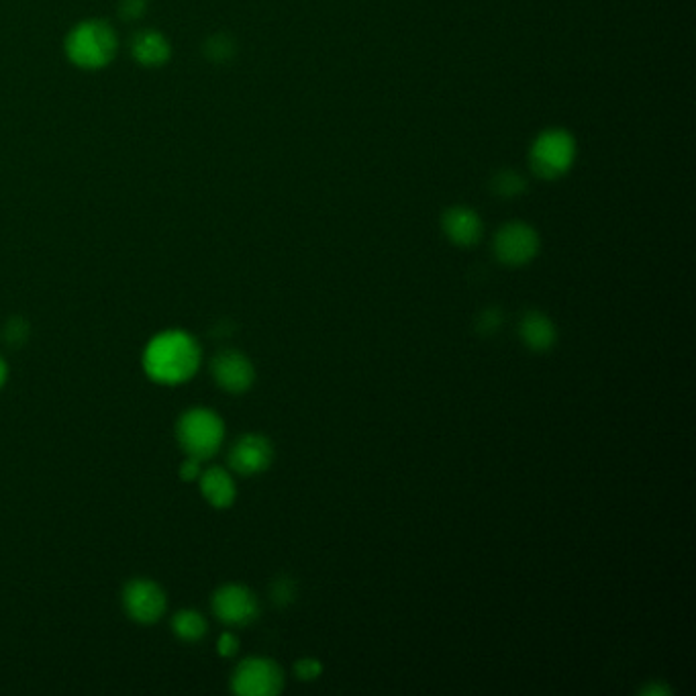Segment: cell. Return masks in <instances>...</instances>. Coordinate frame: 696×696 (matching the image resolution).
Segmentation results:
<instances>
[{
    "label": "cell",
    "mask_w": 696,
    "mask_h": 696,
    "mask_svg": "<svg viewBox=\"0 0 696 696\" xmlns=\"http://www.w3.org/2000/svg\"><path fill=\"white\" fill-rule=\"evenodd\" d=\"M198 368H201V345L188 331L168 329L145 345L143 370L158 384H184Z\"/></svg>",
    "instance_id": "6da1fadb"
},
{
    "label": "cell",
    "mask_w": 696,
    "mask_h": 696,
    "mask_svg": "<svg viewBox=\"0 0 696 696\" xmlns=\"http://www.w3.org/2000/svg\"><path fill=\"white\" fill-rule=\"evenodd\" d=\"M176 439L186 456L205 462L221 450L225 423L215 411L196 407L180 415L176 423Z\"/></svg>",
    "instance_id": "7a4b0ae2"
},
{
    "label": "cell",
    "mask_w": 696,
    "mask_h": 696,
    "mask_svg": "<svg viewBox=\"0 0 696 696\" xmlns=\"http://www.w3.org/2000/svg\"><path fill=\"white\" fill-rule=\"evenodd\" d=\"M66 54L78 68H105L117 54L115 31L103 21H84L70 31Z\"/></svg>",
    "instance_id": "3957f363"
},
{
    "label": "cell",
    "mask_w": 696,
    "mask_h": 696,
    "mask_svg": "<svg viewBox=\"0 0 696 696\" xmlns=\"http://www.w3.org/2000/svg\"><path fill=\"white\" fill-rule=\"evenodd\" d=\"M284 686L282 668L270 658H247L233 676L231 690L239 696H276Z\"/></svg>",
    "instance_id": "277c9868"
},
{
    "label": "cell",
    "mask_w": 696,
    "mask_h": 696,
    "mask_svg": "<svg viewBox=\"0 0 696 696\" xmlns=\"http://www.w3.org/2000/svg\"><path fill=\"white\" fill-rule=\"evenodd\" d=\"M123 607L133 621L141 625H152L164 617L168 609V599L158 582L147 578H135L127 582L123 590Z\"/></svg>",
    "instance_id": "5b68a950"
},
{
    "label": "cell",
    "mask_w": 696,
    "mask_h": 696,
    "mask_svg": "<svg viewBox=\"0 0 696 696\" xmlns=\"http://www.w3.org/2000/svg\"><path fill=\"white\" fill-rule=\"evenodd\" d=\"M213 611L225 625L245 627L260 617V601L243 584H225L213 594Z\"/></svg>",
    "instance_id": "8992f818"
},
{
    "label": "cell",
    "mask_w": 696,
    "mask_h": 696,
    "mask_svg": "<svg viewBox=\"0 0 696 696\" xmlns=\"http://www.w3.org/2000/svg\"><path fill=\"white\" fill-rule=\"evenodd\" d=\"M574 154V139L566 131H548L535 141L531 160L539 176L554 178L570 168Z\"/></svg>",
    "instance_id": "52a82bcc"
},
{
    "label": "cell",
    "mask_w": 696,
    "mask_h": 696,
    "mask_svg": "<svg viewBox=\"0 0 696 696\" xmlns=\"http://www.w3.org/2000/svg\"><path fill=\"white\" fill-rule=\"evenodd\" d=\"M539 252V235L525 223H509L494 237V254L507 266H525Z\"/></svg>",
    "instance_id": "ba28073f"
},
{
    "label": "cell",
    "mask_w": 696,
    "mask_h": 696,
    "mask_svg": "<svg viewBox=\"0 0 696 696\" xmlns=\"http://www.w3.org/2000/svg\"><path fill=\"white\" fill-rule=\"evenodd\" d=\"M272 462L274 445L266 435L260 433H247L239 437L229 452V466L241 476L262 474L272 466Z\"/></svg>",
    "instance_id": "9c48e42d"
},
{
    "label": "cell",
    "mask_w": 696,
    "mask_h": 696,
    "mask_svg": "<svg viewBox=\"0 0 696 696\" xmlns=\"http://www.w3.org/2000/svg\"><path fill=\"white\" fill-rule=\"evenodd\" d=\"M211 372L219 388H223L229 394H243L256 382V368L252 360L235 350L221 352L213 360Z\"/></svg>",
    "instance_id": "30bf717a"
},
{
    "label": "cell",
    "mask_w": 696,
    "mask_h": 696,
    "mask_svg": "<svg viewBox=\"0 0 696 696\" xmlns=\"http://www.w3.org/2000/svg\"><path fill=\"white\" fill-rule=\"evenodd\" d=\"M519 337L531 352H548L558 341V329L548 315L527 311L519 321Z\"/></svg>",
    "instance_id": "8fae6325"
},
{
    "label": "cell",
    "mask_w": 696,
    "mask_h": 696,
    "mask_svg": "<svg viewBox=\"0 0 696 696\" xmlns=\"http://www.w3.org/2000/svg\"><path fill=\"white\" fill-rule=\"evenodd\" d=\"M198 486H201L205 501L215 509H229L235 503L237 486L225 468L213 466V468L201 472Z\"/></svg>",
    "instance_id": "7c38bea8"
},
{
    "label": "cell",
    "mask_w": 696,
    "mask_h": 696,
    "mask_svg": "<svg viewBox=\"0 0 696 696\" xmlns=\"http://www.w3.org/2000/svg\"><path fill=\"white\" fill-rule=\"evenodd\" d=\"M443 231L447 239L454 241L456 245L468 247L478 243L482 235V223L472 209L456 207L443 215Z\"/></svg>",
    "instance_id": "4fadbf2b"
},
{
    "label": "cell",
    "mask_w": 696,
    "mask_h": 696,
    "mask_svg": "<svg viewBox=\"0 0 696 696\" xmlns=\"http://www.w3.org/2000/svg\"><path fill=\"white\" fill-rule=\"evenodd\" d=\"M133 58L145 68H158L170 58V43L158 31H141L131 43Z\"/></svg>",
    "instance_id": "5bb4252c"
},
{
    "label": "cell",
    "mask_w": 696,
    "mask_h": 696,
    "mask_svg": "<svg viewBox=\"0 0 696 696\" xmlns=\"http://www.w3.org/2000/svg\"><path fill=\"white\" fill-rule=\"evenodd\" d=\"M172 631L176 633L178 639L182 641H201L207 631H209V623L207 619L198 613V611H192V609H184V611H178L172 619Z\"/></svg>",
    "instance_id": "9a60e30c"
},
{
    "label": "cell",
    "mask_w": 696,
    "mask_h": 696,
    "mask_svg": "<svg viewBox=\"0 0 696 696\" xmlns=\"http://www.w3.org/2000/svg\"><path fill=\"white\" fill-rule=\"evenodd\" d=\"M296 590H298L296 582L288 576H282V578L274 580V584L270 586V596L278 607H288L296 599Z\"/></svg>",
    "instance_id": "2e32d148"
},
{
    "label": "cell",
    "mask_w": 696,
    "mask_h": 696,
    "mask_svg": "<svg viewBox=\"0 0 696 696\" xmlns=\"http://www.w3.org/2000/svg\"><path fill=\"white\" fill-rule=\"evenodd\" d=\"M492 186L496 190V194H501V196H515L523 190L525 182L519 174L511 172V170H503L494 176L492 180Z\"/></svg>",
    "instance_id": "e0dca14e"
},
{
    "label": "cell",
    "mask_w": 696,
    "mask_h": 696,
    "mask_svg": "<svg viewBox=\"0 0 696 696\" xmlns=\"http://www.w3.org/2000/svg\"><path fill=\"white\" fill-rule=\"evenodd\" d=\"M3 335L11 347H21L29 337V325L23 317H13L11 321H7Z\"/></svg>",
    "instance_id": "ac0fdd59"
},
{
    "label": "cell",
    "mask_w": 696,
    "mask_h": 696,
    "mask_svg": "<svg viewBox=\"0 0 696 696\" xmlns=\"http://www.w3.org/2000/svg\"><path fill=\"white\" fill-rule=\"evenodd\" d=\"M503 323H505V315H503V311L494 309V307L486 309V311H484V313L478 317V321H476L478 331H480L482 335H494L496 331H499V329L503 327Z\"/></svg>",
    "instance_id": "d6986e66"
},
{
    "label": "cell",
    "mask_w": 696,
    "mask_h": 696,
    "mask_svg": "<svg viewBox=\"0 0 696 696\" xmlns=\"http://www.w3.org/2000/svg\"><path fill=\"white\" fill-rule=\"evenodd\" d=\"M205 52H207V56H209L211 60L221 62V60L231 58V54H233V43H231L227 37H223V35H215V37L209 39V43H207V47H205Z\"/></svg>",
    "instance_id": "ffe728a7"
},
{
    "label": "cell",
    "mask_w": 696,
    "mask_h": 696,
    "mask_svg": "<svg viewBox=\"0 0 696 696\" xmlns=\"http://www.w3.org/2000/svg\"><path fill=\"white\" fill-rule=\"evenodd\" d=\"M323 672V666L315 658H303L294 664V674L298 680H315Z\"/></svg>",
    "instance_id": "44dd1931"
},
{
    "label": "cell",
    "mask_w": 696,
    "mask_h": 696,
    "mask_svg": "<svg viewBox=\"0 0 696 696\" xmlns=\"http://www.w3.org/2000/svg\"><path fill=\"white\" fill-rule=\"evenodd\" d=\"M147 9V3L145 0H121V5H119V13L125 21H135L139 19Z\"/></svg>",
    "instance_id": "7402d4cb"
},
{
    "label": "cell",
    "mask_w": 696,
    "mask_h": 696,
    "mask_svg": "<svg viewBox=\"0 0 696 696\" xmlns=\"http://www.w3.org/2000/svg\"><path fill=\"white\" fill-rule=\"evenodd\" d=\"M217 652L223 658H233L239 652V639L235 633H223L217 641Z\"/></svg>",
    "instance_id": "603a6c76"
},
{
    "label": "cell",
    "mask_w": 696,
    "mask_h": 696,
    "mask_svg": "<svg viewBox=\"0 0 696 696\" xmlns=\"http://www.w3.org/2000/svg\"><path fill=\"white\" fill-rule=\"evenodd\" d=\"M201 472H203L201 460H196V458L186 456V460L180 464V478L186 480V482L198 480V478H201Z\"/></svg>",
    "instance_id": "cb8c5ba5"
},
{
    "label": "cell",
    "mask_w": 696,
    "mask_h": 696,
    "mask_svg": "<svg viewBox=\"0 0 696 696\" xmlns=\"http://www.w3.org/2000/svg\"><path fill=\"white\" fill-rule=\"evenodd\" d=\"M641 694L643 696H670L672 690L664 682H652L645 688H641Z\"/></svg>",
    "instance_id": "d4e9b609"
},
{
    "label": "cell",
    "mask_w": 696,
    "mask_h": 696,
    "mask_svg": "<svg viewBox=\"0 0 696 696\" xmlns=\"http://www.w3.org/2000/svg\"><path fill=\"white\" fill-rule=\"evenodd\" d=\"M7 376H9V368H7V362H5L3 358H0V388H3V386H5V382H7Z\"/></svg>",
    "instance_id": "484cf974"
}]
</instances>
